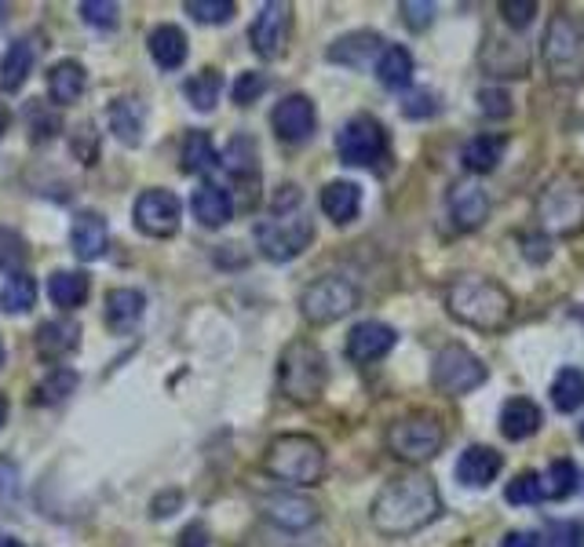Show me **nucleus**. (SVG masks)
<instances>
[{
  "mask_svg": "<svg viewBox=\"0 0 584 547\" xmlns=\"http://www.w3.org/2000/svg\"><path fill=\"white\" fill-rule=\"evenodd\" d=\"M180 501H183V496H180V493L158 496V501H153V504H150V511H153V515H158V518H164V515H172V507H176V504H180Z\"/></svg>",
  "mask_w": 584,
  "mask_h": 547,
  "instance_id": "56",
  "label": "nucleus"
},
{
  "mask_svg": "<svg viewBox=\"0 0 584 547\" xmlns=\"http://www.w3.org/2000/svg\"><path fill=\"white\" fill-rule=\"evenodd\" d=\"M22 259H26V245H22V237L11 234V230H0V267H4L8 274H19Z\"/></svg>",
  "mask_w": 584,
  "mask_h": 547,
  "instance_id": "48",
  "label": "nucleus"
},
{
  "mask_svg": "<svg viewBox=\"0 0 584 547\" xmlns=\"http://www.w3.org/2000/svg\"><path fill=\"white\" fill-rule=\"evenodd\" d=\"M142 311H147V296H142L139 289H110L106 292L103 314H106V325H110L114 332L132 329L142 318Z\"/></svg>",
  "mask_w": 584,
  "mask_h": 547,
  "instance_id": "32",
  "label": "nucleus"
},
{
  "mask_svg": "<svg viewBox=\"0 0 584 547\" xmlns=\"http://www.w3.org/2000/svg\"><path fill=\"white\" fill-rule=\"evenodd\" d=\"M311 242H315V223L304 208L270 212L267 219L256 223V248L270 264H289V259L304 256Z\"/></svg>",
  "mask_w": 584,
  "mask_h": 547,
  "instance_id": "5",
  "label": "nucleus"
},
{
  "mask_svg": "<svg viewBox=\"0 0 584 547\" xmlns=\"http://www.w3.org/2000/svg\"><path fill=\"white\" fill-rule=\"evenodd\" d=\"M500 547H541V540L533 537V533H522V529H516V533H508V537L500 540Z\"/></svg>",
  "mask_w": 584,
  "mask_h": 547,
  "instance_id": "55",
  "label": "nucleus"
},
{
  "mask_svg": "<svg viewBox=\"0 0 584 547\" xmlns=\"http://www.w3.org/2000/svg\"><path fill=\"white\" fill-rule=\"evenodd\" d=\"M395 343H399V332L384 325V321H359V325L348 332V358L359 365L380 362Z\"/></svg>",
  "mask_w": 584,
  "mask_h": 547,
  "instance_id": "19",
  "label": "nucleus"
},
{
  "mask_svg": "<svg viewBox=\"0 0 584 547\" xmlns=\"http://www.w3.org/2000/svg\"><path fill=\"white\" fill-rule=\"evenodd\" d=\"M538 219L548 234H577L584 227V183L574 172H559L538 197Z\"/></svg>",
  "mask_w": 584,
  "mask_h": 547,
  "instance_id": "8",
  "label": "nucleus"
},
{
  "mask_svg": "<svg viewBox=\"0 0 584 547\" xmlns=\"http://www.w3.org/2000/svg\"><path fill=\"white\" fill-rule=\"evenodd\" d=\"M486 365L475 351H468L464 343H449L435 354L432 362V384L438 395L446 398H460V395H471V390H479L486 384Z\"/></svg>",
  "mask_w": 584,
  "mask_h": 547,
  "instance_id": "9",
  "label": "nucleus"
},
{
  "mask_svg": "<svg viewBox=\"0 0 584 547\" xmlns=\"http://www.w3.org/2000/svg\"><path fill=\"white\" fill-rule=\"evenodd\" d=\"M183 95L198 114H212L216 110V103H220V95H223V74L220 69H212V66L198 69V74L183 85Z\"/></svg>",
  "mask_w": 584,
  "mask_h": 547,
  "instance_id": "36",
  "label": "nucleus"
},
{
  "mask_svg": "<svg viewBox=\"0 0 584 547\" xmlns=\"http://www.w3.org/2000/svg\"><path fill=\"white\" fill-rule=\"evenodd\" d=\"M264 468L285 485H296V490H307V485H318L326 479V446L311 435H278L267 446L264 453Z\"/></svg>",
  "mask_w": 584,
  "mask_h": 547,
  "instance_id": "3",
  "label": "nucleus"
},
{
  "mask_svg": "<svg viewBox=\"0 0 584 547\" xmlns=\"http://www.w3.org/2000/svg\"><path fill=\"white\" fill-rule=\"evenodd\" d=\"M541 423H544V416L530 398H508L505 409H500V435H505L508 442H527L530 435L541 431Z\"/></svg>",
  "mask_w": 584,
  "mask_h": 547,
  "instance_id": "28",
  "label": "nucleus"
},
{
  "mask_svg": "<svg viewBox=\"0 0 584 547\" xmlns=\"http://www.w3.org/2000/svg\"><path fill=\"white\" fill-rule=\"evenodd\" d=\"M581 442H584V423H581Z\"/></svg>",
  "mask_w": 584,
  "mask_h": 547,
  "instance_id": "63",
  "label": "nucleus"
},
{
  "mask_svg": "<svg viewBox=\"0 0 584 547\" xmlns=\"http://www.w3.org/2000/svg\"><path fill=\"white\" fill-rule=\"evenodd\" d=\"M376 81L391 92H402L413 85V55L399 44H387L384 55L376 58Z\"/></svg>",
  "mask_w": 584,
  "mask_h": 547,
  "instance_id": "34",
  "label": "nucleus"
},
{
  "mask_svg": "<svg viewBox=\"0 0 584 547\" xmlns=\"http://www.w3.org/2000/svg\"><path fill=\"white\" fill-rule=\"evenodd\" d=\"M354 307H359V289L340 274H326L300 292V314L311 325H332L343 314H351Z\"/></svg>",
  "mask_w": 584,
  "mask_h": 547,
  "instance_id": "10",
  "label": "nucleus"
},
{
  "mask_svg": "<svg viewBox=\"0 0 584 547\" xmlns=\"http://www.w3.org/2000/svg\"><path fill=\"white\" fill-rule=\"evenodd\" d=\"M88 292H92V281L85 270H55L52 281H47V296H52V303L63 307V311L85 307Z\"/></svg>",
  "mask_w": 584,
  "mask_h": 547,
  "instance_id": "33",
  "label": "nucleus"
},
{
  "mask_svg": "<svg viewBox=\"0 0 584 547\" xmlns=\"http://www.w3.org/2000/svg\"><path fill=\"white\" fill-rule=\"evenodd\" d=\"M205 544H209V529L201 526V522H194V526L180 533V547H205Z\"/></svg>",
  "mask_w": 584,
  "mask_h": 547,
  "instance_id": "54",
  "label": "nucleus"
},
{
  "mask_svg": "<svg viewBox=\"0 0 584 547\" xmlns=\"http://www.w3.org/2000/svg\"><path fill=\"white\" fill-rule=\"evenodd\" d=\"M220 164L226 169V175L245 190V205H253L259 197L256 186H259V150H256V139L253 136H234L226 142Z\"/></svg>",
  "mask_w": 584,
  "mask_h": 547,
  "instance_id": "16",
  "label": "nucleus"
},
{
  "mask_svg": "<svg viewBox=\"0 0 584 547\" xmlns=\"http://www.w3.org/2000/svg\"><path fill=\"white\" fill-rule=\"evenodd\" d=\"M33 303H38V281H33L26 270L8 274L4 285H0V311L4 314H26Z\"/></svg>",
  "mask_w": 584,
  "mask_h": 547,
  "instance_id": "37",
  "label": "nucleus"
},
{
  "mask_svg": "<svg viewBox=\"0 0 584 547\" xmlns=\"http://www.w3.org/2000/svg\"><path fill=\"white\" fill-rule=\"evenodd\" d=\"M329 384L326 354L311 340H293L278 358V387L296 406H315Z\"/></svg>",
  "mask_w": 584,
  "mask_h": 547,
  "instance_id": "4",
  "label": "nucleus"
},
{
  "mask_svg": "<svg viewBox=\"0 0 584 547\" xmlns=\"http://www.w3.org/2000/svg\"><path fill=\"white\" fill-rule=\"evenodd\" d=\"M0 547H26V544H19L15 537H0Z\"/></svg>",
  "mask_w": 584,
  "mask_h": 547,
  "instance_id": "60",
  "label": "nucleus"
},
{
  "mask_svg": "<svg viewBox=\"0 0 584 547\" xmlns=\"http://www.w3.org/2000/svg\"><path fill=\"white\" fill-rule=\"evenodd\" d=\"M552 544H559V547H581V526H563V537H552Z\"/></svg>",
  "mask_w": 584,
  "mask_h": 547,
  "instance_id": "57",
  "label": "nucleus"
},
{
  "mask_svg": "<svg viewBox=\"0 0 584 547\" xmlns=\"http://www.w3.org/2000/svg\"><path fill=\"white\" fill-rule=\"evenodd\" d=\"M581 485V471L574 460H555L552 468H548V479H544V496L548 501H566V496H574Z\"/></svg>",
  "mask_w": 584,
  "mask_h": 547,
  "instance_id": "40",
  "label": "nucleus"
},
{
  "mask_svg": "<svg viewBox=\"0 0 584 547\" xmlns=\"http://www.w3.org/2000/svg\"><path fill=\"white\" fill-rule=\"evenodd\" d=\"M552 406L559 412H574L584 406V373L581 368H559L552 379Z\"/></svg>",
  "mask_w": 584,
  "mask_h": 547,
  "instance_id": "39",
  "label": "nucleus"
},
{
  "mask_svg": "<svg viewBox=\"0 0 584 547\" xmlns=\"http://www.w3.org/2000/svg\"><path fill=\"white\" fill-rule=\"evenodd\" d=\"M81 15H85V22L95 30H114L121 8L110 4V0H85V4H81Z\"/></svg>",
  "mask_w": 584,
  "mask_h": 547,
  "instance_id": "45",
  "label": "nucleus"
},
{
  "mask_svg": "<svg viewBox=\"0 0 584 547\" xmlns=\"http://www.w3.org/2000/svg\"><path fill=\"white\" fill-rule=\"evenodd\" d=\"M147 47H150V58L158 63L161 69H180L187 63V55H190V41H187V33L180 26H158L147 37Z\"/></svg>",
  "mask_w": 584,
  "mask_h": 547,
  "instance_id": "30",
  "label": "nucleus"
},
{
  "mask_svg": "<svg viewBox=\"0 0 584 547\" xmlns=\"http://www.w3.org/2000/svg\"><path fill=\"white\" fill-rule=\"evenodd\" d=\"M81 343V325L70 318H55V321H44L38 329V336H33V347H38V358L41 362H59L66 358V354H74Z\"/></svg>",
  "mask_w": 584,
  "mask_h": 547,
  "instance_id": "23",
  "label": "nucleus"
},
{
  "mask_svg": "<svg viewBox=\"0 0 584 547\" xmlns=\"http://www.w3.org/2000/svg\"><path fill=\"white\" fill-rule=\"evenodd\" d=\"M70 147H74L81 164H95V158H99V132H95L88 121L77 125L74 136H70Z\"/></svg>",
  "mask_w": 584,
  "mask_h": 547,
  "instance_id": "47",
  "label": "nucleus"
},
{
  "mask_svg": "<svg viewBox=\"0 0 584 547\" xmlns=\"http://www.w3.org/2000/svg\"><path fill=\"white\" fill-rule=\"evenodd\" d=\"M505 471V457L493 446H468L457 460V482L468 490H486Z\"/></svg>",
  "mask_w": 584,
  "mask_h": 547,
  "instance_id": "20",
  "label": "nucleus"
},
{
  "mask_svg": "<svg viewBox=\"0 0 584 547\" xmlns=\"http://www.w3.org/2000/svg\"><path fill=\"white\" fill-rule=\"evenodd\" d=\"M8 15V4H0V19H4Z\"/></svg>",
  "mask_w": 584,
  "mask_h": 547,
  "instance_id": "61",
  "label": "nucleus"
},
{
  "mask_svg": "<svg viewBox=\"0 0 584 547\" xmlns=\"http://www.w3.org/2000/svg\"><path fill=\"white\" fill-rule=\"evenodd\" d=\"M106 245H110V227H106V219L99 212H77L74 227H70V248H74V256L81 264L99 259L106 253Z\"/></svg>",
  "mask_w": 584,
  "mask_h": 547,
  "instance_id": "21",
  "label": "nucleus"
},
{
  "mask_svg": "<svg viewBox=\"0 0 584 547\" xmlns=\"http://www.w3.org/2000/svg\"><path fill=\"white\" fill-rule=\"evenodd\" d=\"M259 507H264L267 522H274V526L289 529V533L311 529L318 522V504H311L300 493H270L259 501Z\"/></svg>",
  "mask_w": 584,
  "mask_h": 547,
  "instance_id": "18",
  "label": "nucleus"
},
{
  "mask_svg": "<svg viewBox=\"0 0 584 547\" xmlns=\"http://www.w3.org/2000/svg\"><path fill=\"white\" fill-rule=\"evenodd\" d=\"M479 106H482L486 117H497V121L511 117V95L505 88H482L479 92Z\"/></svg>",
  "mask_w": 584,
  "mask_h": 547,
  "instance_id": "51",
  "label": "nucleus"
},
{
  "mask_svg": "<svg viewBox=\"0 0 584 547\" xmlns=\"http://www.w3.org/2000/svg\"><path fill=\"white\" fill-rule=\"evenodd\" d=\"M4 420H8V398L0 395V427H4Z\"/></svg>",
  "mask_w": 584,
  "mask_h": 547,
  "instance_id": "59",
  "label": "nucleus"
},
{
  "mask_svg": "<svg viewBox=\"0 0 584 547\" xmlns=\"http://www.w3.org/2000/svg\"><path fill=\"white\" fill-rule=\"evenodd\" d=\"M505 136H475V139H468V147H464V169L468 172H479V175H486V172H493L500 161H505Z\"/></svg>",
  "mask_w": 584,
  "mask_h": 547,
  "instance_id": "35",
  "label": "nucleus"
},
{
  "mask_svg": "<svg viewBox=\"0 0 584 547\" xmlns=\"http://www.w3.org/2000/svg\"><path fill=\"white\" fill-rule=\"evenodd\" d=\"M270 125H274V136L282 142H307L315 136L318 128V114H315V103L307 99V95H285V99L274 106L270 114Z\"/></svg>",
  "mask_w": 584,
  "mask_h": 547,
  "instance_id": "14",
  "label": "nucleus"
},
{
  "mask_svg": "<svg viewBox=\"0 0 584 547\" xmlns=\"http://www.w3.org/2000/svg\"><path fill=\"white\" fill-rule=\"evenodd\" d=\"M8 125H11V110L4 103H0V139H4V132H8Z\"/></svg>",
  "mask_w": 584,
  "mask_h": 547,
  "instance_id": "58",
  "label": "nucleus"
},
{
  "mask_svg": "<svg viewBox=\"0 0 584 547\" xmlns=\"http://www.w3.org/2000/svg\"><path fill=\"white\" fill-rule=\"evenodd\" d=\"M190 212H194V219L201 223V227L220 230L234 219V197H231V190L226 186L201 183L194 190V197H190Z\"/></svg>",
  "mask_w": 584,
  "mask_h": 547,
  "instance_id": "22",
  "label": "nucleus"
},
{
  "mask_svg": "<svg viewBox=\"0 0 584 547\" xmlns=\"http://www.w3.org/2000/svg\"><path fill=\"white\" fill-rule=\"evenodd\" d=\"M505 501L516 504V507H530V504H541L544 501V479L538 471H522L516 479L508 482L505 490Z\"/></svg>",
  "mask_w": 584,
  "mask_h": 547,
  "instance_id": "41",
  "label": "nucleus"
},
{
  "mask_svg": "<svg viewBox=\"0 0 584 547\" xmlns=\"http://www.w3.org/2000/svg\"><path fill=\"white\" fill-rule=\"evenodd\" d=\"M500 15H505L508 26L527 30L533 15H538V4H533V0H505V4H500Z\"/></svg>",
  "mask_w": 584,
  "mask_h": 547,
  "instance_id": "50",
  "label": "nucleus"
},
{
  "mask_svg": "<svg viewBox=\"0 0 584 547\" xmlns=\"http://www.w3.org/2000/svg\"><path fill=\"white\" fill-rule=\"evenodd\" d=\"M438 511H443L438 485L427 474L410 471L384 482V490L369 507V522L384 537H410V533H421L427 522H435Z\"/></svg>",
  "mask_w": 584,
  "mask_h": 547,
  "instance_id": "1",
  "label": "nucleus"
},
{
  "mask_svg": "<svg viewBox=\"0 0 584 547\" xmlns=\"http://www.w3.org/2000/svg\"><path fill=\"white\" fill-rule=\"evenodd\" d=\"M446 311L468 329L479 332H505L516 318V296L497 278L482 274H460L446 289Z\"/></svg>",
  "mask_w": 584,
  "mask_h": 547,
  "instance_id": "2",
  "label": "nucleus"
},
{
  "mask_svg": "<svg viewBox=\"0 0 584 547\" xmlns=\"http://www.w3.org/2000/svg\"><path fill=\"white\" fill-rule=\"evenodd\" d=\"M289 33H293V4L270 0V4L259 8V15L253 19V26H248V44H253V52L259 58H267L270 63V58L285 55Z\"/></svg>",
  "mask_w": 584,
  "mask_h": 547,
  "instance_id": "13",
  "label": "nucleus"
},
{
  "mask_svg": "<svg viewBox=\"0 0 584 547\" xmlns=\"http://www.w3.org/2000/svg\"><path fill=\"white\" fill-rule=\"evenodd\" d=\"M19 496V471L15 463L0 460V501H15Z\"/></svg>",
  "mask_w": 584,
  "mask_h": 547,
  "instance_id": "53",
  "label": "nucleus"
},
{
  "mask_svg": "<svg viewBox=\"0 0 584 547\" xmlns=\"http://www.w3.org/2000/svg\"><path fill=\"white\" fill-rule=\"evenodd\" d=\"M132 219H136V230L139 234H147V237H172L176 230H180L183 201L176 197L172 190L150 186V190H142V194L136 197Z\"/></svg>",
  "mask_w": 584,
  "mask_h": 547,
  "instance_id": "12",
  "label": "nucleus"
},
{
  "mask_svg": "<svg viewBox=\"0 0 584 547\" xmlns=\"http://www.w3.org/2000/svg\"><path fill=\"white\" fill-rule=\"evenodd\" d=\"M337 153L351 169H373L387 158V132L376 117L354 114L348 125L337 132Z\"/></svg>",
  "mask_w": 584,
  "mask_h": 547,
  "instance_id": "11",
  "label": "nucleus"
},
{
  "mask_svg": "<svg viewBox=\"0 0 584 547\" xmlns=\"http://www.w3.org/2000/svg\"><path fill=\"white\" fill-rule=\"evenodd\" d=\"M399 11H402L405 26H410L413 33H421L435 22V4H424V0H402Z\"/></svg>",
  "mask_w": 584,
  "mask_h": 547,
  "instance_id": "49",
  "label": "nucleus"
},
{
  "mask_svg": "<svg viewBox=\"0 0 584 547\" xmlns=\"http://www.w3.org/2000/svg\"><path fill=\"white\" fill-rule=\"evenodd\" d=\"M446 427L435 412H410L399 416L387 427V453L402 463H427L443 453Z\"/></svg>",
  "mask_w": 584,
  "mask_h": 547,
  "instance_id": "6",
  "label": "nucleus"
},
{
  "mask_svg": "<svg viewBox=\"0 0 584 547\" xmlns=\"http://www.w3.org/2000/svg\"><path fill=\"white\" fill-rule=\"evenodd\" d=\"M26 121H30V136H33V142H47V139H52V136L59 132V114H55V110H47L44 103H30Z\"/></svg>",
  "mask_w": 584,
  "mask_h": 547,
  "instance_id": "43",
  "label": "nucleus"
},
{
  "mask_svg": "<svg viewBox=\"0 0 584 547\" xmlns=\"http://www.w3.org/2000/svg\"><path fill=\"white\" fill-rule=\"evenodd\" d=\"M267 85H270L267 74H259V69H245V74L234 81V103L237 106H253L259 95L267 92Z\"/></svg>",
  "mask_w": 584,
  "mask_h": 547,
  "instance_id": "44",
  "label": "nucleus"
},
{
  "mask_svg": "<svg viewBox=\"0 0 584 547\" xmlns=\"http://www.w3.org/2000/svg\"><path fill=\"white\" fill-rule=\"evenodd\" d=\"M106 117H110V132L121 139L125 147H139L142 128H147V103L136 99V95H117Z\"/></svg>",
  "mask_w": 584,
  "mask_h": 547,
  "instance_id": "25",
  "label": "nucleus"
},
{
  "mask_svg": "<svg viewBox=\"0 0 584 547\" xmlns=\"http://www.w3.org/2000/svg\"><path fill=\"white\" fill-rule=\"evenodd\" d=\"M321 212L337 223V227H348V223L359 219L362 212V186L351 180H332L321 190Z\"/></svg>",
  "mask_w": 584,
  "mask_h": 547,
  "instance_id": "27",
  "label": "nucleus"
},
{
  "mask_svg": "<svg viewBox=\"0 0 584 547\" xmlns=\"http://www.w3.org/2000/svg\"><path fill=\"white\" fill-rule=\"evenodd\" d=\"M41 44L38 37H19L15 44H8L4 58H0V92H19L26 85V77L33 74Z\"/></svg>",
  "mask_w": 584,
  "mask_h": 547,
  "instance_id": "24",
  "label": "nucleus"
},
{
  "mask_svg": "<svg viewBox=\"0 0 584 547\" xmlns=\"http://www.w3.org/2000/svg\"><path fill=\"white\" fill-rule=\"evenodd\" d=\"M438 110H443V103H438V95H435V92H427V88L410 92V99L402 103V114H405V117H413V121H424V117H435Z\"/></svg>",
  "mask_w": 584,
  "mask_h": 547,
  "instance_id": "46",
  "label": "nucleus"
},
{
  "mask_svg": "<svg viewBox=\"0 0 584 547\" xmlns=\"http://www.w3.org/2000/svg\"><path fill=\"white\" fill-rule=\"evenodd\" d=\"M446 208L457 230H479L490 216V194L475 180H457L446 194Z\"/></svg>",
  "mask_w": 584,
  "mask_h": 547,
  "instance_id": "15",
  "label": "nucleus"
},
{
  "mask_svg": "<svg viewBox=\"0 0 584 547\" xmlns=\"http://www.w3.org/2000/svg\"><path fill=\"white\" fill-rule=\"evenodd\" d=\"M77 384H81V376L74 368H52V373L33 387V406H59V401H66L74 395Z\"/></svg>",
  "mask_w": 584,
  "mask_h": 547,
  "instance_id": "38",
  "label": "nucleus"
},
{
  "mask_svg": "<svg viewBox=\"0 0 584 547\" xmlns=\"http://www.w3.org/2000/svg\"><path fill=\"white\" fill-rule=\"evenodd\" d=\"M482 66H486V74H493V77H527L530 58L522 44L490 37V44L482 47Z\"/></svg>",
  "mask_w": 584,
  "mask_h": 547,
  "instance_id": "29",
  "label": "nucleus"
},
{
  "mask_svg": "<svg viewBox=\"0 0 584 547\" xmlns=\"http://www.w3.org/2000/svg\"><path fill=\"white\" fill-rule=\"evenodd\" d=\"M522 245H527L530 264H544V259L552 256V242H548V234H527L522 237Z\"/></svg>",
  "mask_w": 584,
  "mask_h": 547,
  "instance_id": "52",
  "label": "nucleus"
},
{
  "mask_svg": "<svg viewBox=\"0 0 584 547\" xmlns=\"http://www.w3.org/2000/svg\"><path fill=\"white\" fill-rule=\"evenodd\" d=\"M212 169H220V150L216 142H212L209 132H201V128H194V132L183 136V147H180V172L183 175H205Z\"/></svg>",
  "mask_w": 584,
  "mask_h": 547,
  "instance_id": "31",
  "label": "nucleus"
},
{
  "mask_svg": "<svg viewBox=\"0 0 584 547\" xmlns=\"http://www.w3.org/2000/svg\"><path fill=\"white\" fill-rule=\"evenodd\" d=\"M0 362H4V343H0Z\"/></svg>",
  "mask_w": 584,
  "mask_h": 547,
  "instance_id": "62",
  "label": "nucleus"
},
{
  "mask_svg": "<svg viewBox=\"0 0 584 547\" xmlns=\"http://www.w3.org/2000/svg\"><path fill=\"white\" fill-rule=\"evenodd\" d=\"M384 37L373 30H354V33H343V37H337L329 44L326 58L337 66H348V69H369L376 66V58L384 55Z\"/></svg>",
  "mask_w": 584,
  "mask_h": 547,
  "instance_id": "17",
  "label": "nucleus"
},
{
  "mask_svg": "<svg viewBox=\"0 0 584 547\" xmlns=\"http://www.w3.org/2000/svg\"><path fill=\"white\" fill-rule=\"evenodd\" d=\"M183 11L198 22H212V26H223V22L234 19V0H187Z\"/></svg>",
  "mask_w": 584,
  "mask_h": 547,
  "instance_id": "42",
  "label": "nucleus"
},
{
  "mask_svg": "<svg viewBox=\"0 0 584 547\" xmlns=\"http://www.w3.org/2000/svg\"><path fill=\"white\" fill-rule=\"evenodd\" d=\"M544 66L555 85L584 81V30L570 15H552L544 30Z\"/></svg>",
  "mask_w": 584,
  "mask_h": 547,
  "instance_id": "7",
  "label": "nucleus"
},
{
  "mask_svg": "<svg viewBox=\"0 0 584 547\" xmlns=\"http://www.w3.org/2000/svg\"><path fill=\"white\" fill-rule=\"evenodd\" d=\"M88 88V69L77 63V58H63L47 69V99L52 106H70L77 103Z\"/></svg>",
  "mask_w": 584,
  "mask_h": 547,
  "instance_id": "26",
  "label": "nucleus"
}]
</instances>
